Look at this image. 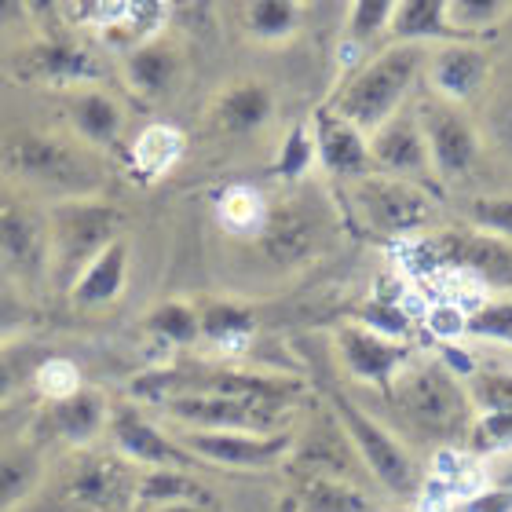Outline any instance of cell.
I'll list each match as a JSON object with an SVG mask.
<instances>
[{"mask_svg": "<svg viewBox=\"0 0 512 512\" xmlns=\"http://www.w3.org/2000/svg\"><path fill=\"white\" fill-rule=\"evenodd\" d=\"M0 180L37 202L96 198L107 191V158L66 128L11 125L0 132Z\"/></svg>", "mask_w": 512, "mask_h": 512, "instance_id": "1", "label": "cell"}, {"mask_svg": "<svg viewBox=\"0 0 512 512\" xmlns=\"http://www.w3.org/2000/svg\"><path fill=\"white\" fill-rule=\"evenodd\" d=\"M384 403L395 421V436L425 447H461L476 410L454 370L439 355H414L406 370L384 388Z\"/></svg>", "mask_w": 512, "mask_h": 512, "instance_id": "2", "label": "cell"}, {"mask_svg": "<svg viewBox=\"0 0 512 512\" xmlns=\"http://www.w3.org/2000/svg\"><path fill=\"white\" fill-rule=\"evenodd\" d=\"M341 235V216L330 194L311 180L289 183L271 198L260 235L246 242L249 253L267 275H297L330 253Z\"/></svg>", "mask_w": 512, "mask_h": 512, "instance_id": "3", "label": "cell"}, {"mask_svg": "<svg viewBox=\"0 0 512 512\" xmlns=\"http://www.w3.org/2000/svg\"><path fill=\"white\" fill-rule=\"evenodd\" d=\"M425 55V44L384 41V48H377L366 63H359L337 81L326 103L370 136L377 125H384L395 110H403L417 96V85L425 74Z\"/></svg>", "mask_w": 512, "mask_h": 512, "instance_id": "4", "label": "cell"}, {"mask_svg": "<svg viewBox=\"0 0 512 512\" xmlns=\"http://www.w3.org/2000/svg\"><path fill=\"white\" fill-rule=\"evenodd\" d=\"M308 392V381L282 370H253V366L235 363H169L150 374H139L128 384V399H147V403H165L172 395H249V399H267V403L300 406Z\"/></svg>", "mask_w": 512, "mask_h": 512, "instance_id": "5", "label": "cell"}, {"mask_svg": "<svg viewBox=\"0 0 512 512\" xmlns=\"http://www.w3.org/2000/svg\"><path fill=\"white\" fill-rule=\"evenodd\" d=\"M344 205L366 235L381 242H406L414 235H425L439 227V202L432 198V187L403 176L366 172L359 180L341 183Z\"/></svg>", "mask_w": 512, "mask_h": 512, "instance_id": "6", "label": "cell"}, {"mask_svg": "<svg viewBox=\"0 0 512 512\" xmlns=\"http://www.w3.org/2000/svg\"><path fill=\"white\" fill-rule=\"evenodd\" d=\"M121 235H125V213L103 194H96V198H66V202L48 205L52 289L66 293L70 282Z\"/></svg>", "mask_w": 512, "mask_h": 512, "instance_id": "7", "label": "cell"}, {"mask_svg": "<svg viewBox=\"0 0 512 512\" xmlns=\"http://www.w3.org/2000/svg\"><path fill=\"white\" fill-rule=\"evenodd\" d=\"M0 275L30 300L52 289L48 205L4 180H0Z\"/></svg>", "mask_w": 512, "mask_h": 512, "instance_id": "8", "label": "cell"}, {"mask_svg": "<svg viewBox=\"0 0 512 512\" xmlns=\"http://www.w3.org/2000/svg\"><path fill=\"white\" fill-rule=\"evenodd\" d=\"M322 399H326V406L337 414L348 439L355 443L366 472H370V480L381 491L395 494V498H417V491H421V472H417V461L403 439L395 436L381 417L370 414L359 399H352V395L344 392L341 384H326Z\"/></svg>", "mask_w": 512, "mask_h": 512, "instance_id": "9", "label": "cell"}, {"mask_svg": "<svg viewBox=\"0 0 512 512\" xmlns=\"http://www.w3.org/2000/svg\"><path fill=\"white\" fill-rule=\"evenodd\" d=\"M139 472L118 450H70L59 469L52 505L59 512H136Z\"/></svg>", "mask_w": 512, "mask_h": 512, "instance_id": "10", "label": "cell"}, {"mask_svg": "<svg viewBox=\"0 0 512 512\" xmlns=\"http://www.w3.org/2000/svg\"><path fill=\"white\" fill-rule=\"evenodd\" d=\"M417 121L425 132L428 161H432V176L447 187L472 180L483 161V136L480 121L472 118L465 107H454L447 99L432 96V92H417L414 96Z\"/></svg>", "mask_w": 512, "mask_h": 512, "instance_id": "11", "label": "cell"}, {"mask_svg": "<svg viewBox=\"0 0 512 512\" xmlns=\"http://www.w3.org/2000/svg\"><path fill=\"white\" fill-rule=\"evenodd\" d=\"M11 74L26 85L55 92V88L85 85V81H107V66L96 48L74 33L37 30L11 52Z\"/></svg>", "mask_w": 512, "mask_h": 512, "instance_id": "12", "label": "cell"}, {"mask_svg": "<svg viewBox=\"0 0 512 512\" xmlns=\"http://www.w3.org/2000/svg\"><path fill=\"white\" fill-rule=\"evenodd\" d=\"M180 447L198 465L235 472L282 469L293 447V428L282 432H235V428H172Z\"/></svg>", "mask_w": 512, "mask_h": 512, "instance_id": "13", "label": "cell"}, {"mask_svg": "<svg viewBox=\"0 0 512 512\" xmlns=\"http://www.w3.org/2000/svg\"><path fill=\"white\" fill-rule=\"evenodd\" d=\"M278 121V88L264 77L242 74L216 88L202 110L205 136L216 143H253Z\"/></svg>", "mask_w": 512, "mask_h": 512, "instance_id": "14", "label": "cell"}, {"mask_svg": "<svg viewBox=\"0 0 512 512\" xmlns=\"http://www.w3.org/2000/svg\"><path fill=\"white\" fill-rule=\"evenodd\" d=\"M172 428H235V432H282L293 428L297 406L249 399V395H172L161 403Z\"/></svg>", "mask_w": 512, "mask_h": 512, "instance_id": "15", "label": "cell"}, {"mask_svg": "<svg viewBox=\"0 0 512 512\" xmlns=\"http://www.w3.org/2000/svg\"><path fill=\"white\" fill-rule=\"evenodd\" d=\"M191 59H187V44L172 30L139 41L125 52H118V66L114 74L125 85L132 99H139L143 107H165L180 96L183 81H187Z\"/></svg>", "mask_w": 512, "mask_h": 512, "instance_id": "16", "label": "cell"}, {"mask_svg": "<svg viewBox=\"0 0 512 512\" xmlns=\"http://www.w3.org/2000/svg\"><path fill=\"white\" fill-rule=\"evenodd\" d=\"M286 472L330 476V480H348V483H359V487L370 483V472H366L359 450H355L344 425L337 421V414L326 403L319 410H311L304 425L293 428V447H289Z\"/></svg>", "mask_w": 512, "mask_h": 512, "instance_id": "17", "label": "cell"}, {"mask_svg": "<svg viewBox=\"0 0 512 512\" xmlns=\"http://www.w3.org/2000/svg\"><path fill=\"white\" fill-rule=\"evenodd\" d=\"M110 399L103 388L96 384H81L74 395H63V399H44L33 414L30 439L44 450H85L96 447L99 439L107 436L110 425Z\"/></svg>", "mask_w": 512, "mask_h": 512, "instance_id": "18", "label": "cell"}, {"mask_svg": "<svg viewBox=\"0 0 512 512\" xmlns=\"http://www.w3.org/2000/svg\"><path fill=\"white\" fill-rule=\"evenodd\" d=\"M494 77V52L483 41H447L432 44L425 55V74L421 85L432 96L447 99L454 107L469 110L480 103L491 88Z\"/></svg>", "mask_w": 512, "mask_h": 512, "instance_id": "19", "label": "cell"}, {"mask_svg": "<svg viewBox=\"0 0 512 512\" xmlns=\"http://www.w3.org/2000/svg\"><path fill=\"white\" fill-rule=\"evenodd\" d=\"M330 348L337 355V363L355 384H366L374 392H384L395 377L403 374L406 363L414 359V344L399 341V337H388V333H377L363 322H341L337 330L330 333Z\"/></svg>", "mask_w": 512, "mask_h": 512, "instance_id": "20", "label": "cell"}, {"mask_svg": "<svg viewBox=\"0 0 512 512\" xmlns=\"http://www.w3.org/2000/svg\"><path fill=\"white\" fill-rule=\"evenodd\" d=\"M63 118L66 132H74L81 143H88L92 150L107 154L118 150L125 139L128 110L121 103V96L114 88H107V81H85V85L55 88L48 92Z\"/></svg>", "mask_w": 512, "mask_h": 512, "instance_id": "21", "label": "cell"}, {"mask_svg": "<svg viewBox=\"0 0 512 512\" xmlns=\"http://www.w3.org/2000/svg\"><path fill=\"white\" fill-rule=\"evenodd\" d=\"M107 439L110 450H118L136 469H194L198 465L180 447V439L172 436V428L154 425L136 399H118L110 406Z\"/></svg>", "mask_w": 512, "mask_h": 512, "instance_id": "22", "label": "cell"}, {"mask_svg": "<svg viewBox=\"0 0 512 512\" xmlns=\"http://www.w3.org/2000/svg\"><path fill=\"white\" fill-rule=\"evenodd\" d=\"M231 30L256 48H286L311 30L319 0H220Z\"/></svg>", "mask_w": 512, "mask_h": 512, "instance_id": "23", "label": "cell"}, {"mask_svg": "<svg viewBox=\"0 0 512 512\" xmlns=\"http://www.w3.org/2000/svg\"><path fill=\"white\" fill-rule=\"evenodd\" d=\"M370 158H374V172H384V176H403V180H417V183L436 180L432 176V161H428L425 132H421V121H417V110H414V99L370 132Z\"/></svg>", "mask_w": 512, "mask_h": 512, "instance_id": "24", "label": "cell"}, {"mask_svg": "<svg viewBox=\"0 0 512 512\" xmlns=\"http://www.w3.org/2000/svg\"><path fill=\"white\" fill-rule=\"evenodd\" d=\"M311 132H315V154H319V169L337 183H352L366 172H374L370 158V136L363 128L341 118L330 103L311 110Z\"/></svg>", "mask_w": 512, "mask_h": 512, "instance_id": "25", "label": "cell"}, {"mask_svg": "<svg viewBox=\"0 0 512 512\" xmlns=\"http://www.w3.org/2000/svg\"><path fill=\"white\" fill-rule=\"evenodd\" d=\"M128 275H132V242H128V235H121L118 242H110V246L70 282L66 300L81 311H103L125 297Z\"/></svg>", "mask_w": 512, "mask_h": 512, "instance_id": "26", "label": "cell"}, {"mask_svg": "<svg viewBox=\"0 0 512 512\" xmlns=\"http://www.w3.org/2000/svg\"><path fill=\"white\" fill-rule=\"evenodd\" d=\"M198 304V322H202V344H209L216 355L235 359L249 348V341L260 330V315L253 304L235 297H205Z\"/></svg>", "mask_w": 512, "mask_h": 512, "instance_id": "27", "label": "cell"}, {"mask_svg": "<svg viewBox=\"0 0 512 512\" xmlns=\"http://www.w3.org/2000/svg\"><path fill=\"white\" fill-rule=\"evenodd\" d=\"M187 158V132L172 121H150L128 143V172L139 183H161Z\"/></svg>", "mask_w": 512, "mask_h": 512, "instance_id": "28", "label": "cell"}, {"mask_svg": "<svg viewBox=\"0 0 512 512\" xmlns=\"http://www.w3.org/2000/svg\"><path fill=\"white\" fill-rule=\"evenodd\" d=\"M48 483V450L30 436L0 447V512H19Z\"/></svg>", "mask_w": 512, "mask_h": 512, "instance_id": "29", "label": "cell"}, {"mask_svg": "<svg viewBox=\"0 0 512 512\" xmlns=\"http://www.w3.org/2000/svg\"><path fill=\"white\" fill-rule=\"evenodd\" d=\"M286 505L293 512H377V502L359 483L304 472H289Z\"/></svg>", "mask_w": 512, "mask_h": 512, "instance_id": "30", "label": "cell"}, {"mask_svg": "<svg viewBox=\"0 0 512 512\" xmlns=\"http://www.w3.org/2000/svg\"><path fill=\"white\" fill-rule=\"evenodd\" d=\"M384 41L392 44H447V41H465L454 22H450L447 0H399L395 15L388 22Z\"/></svg>", "mask_w": 512, "mask_h": 512, "instance_id": "31", "label": "cell"}, {"mask_svg": "<svg viewBox=\"0 0 512 512\" xmlns=\"http://www.w3.org/2000/svg\"><path fill=\"white\" fill-rule=\"evenodd\" d=\"M271 194H264L256 183H227L213 198V220L227 238L235 242H253L267 220Z\"/></svg>", "mask_w": 512, "mask_h": 512, "instance_id": "32", "label": "cell"}, {"mask_svg": "<svg viewBox=\"0 0 512 512\" xmlns=\"http://www.w3.org/2000/svg\"><path fill=\"white\" fill-rule=\"evenodd\" d=\"M48 355H52V348L33 333H22V337L0 344V410L15 403L19 395L33 392V374Z\"/></svg>", "mask_w": 512, "mask_h": 512, "instance_id": "33", "label": "cell"}, {"mask_svg": "<svg viewBox=\"0 0 512 512\" xmlns=\"http://www.w3.org/2000/svg\"><path fill=\"white\" fill-rule=\"evenodd\" d=\"M143 333L150 341L165 344V348H194L202 344V322H198V304L183 297H169L154 304V308L143 315Z\"/></svg>", "mask_w": 512, "mask_h": 512, "instance_id": "34", "label": "cell"}, {"mask_svg": "<svg viewBox=\"0 0 512 512\" xmlns=\"http://www.w3.org/2000/svg\"><path fill=\"white\" fill-rule=\"evenodd\" d=\"M172 502H209L216 505L213 491L205 487L194 469H143L136 487V509H154V505Z\"/></svg>", "mask_w": 512, "mask_h": 512, "instance_id": "35", "label": "cell"}, {"mask_svg": "<svg viewBox=\"0 0 512 512\" xmlns=\"http://www.w3.org/2000/svg\"><path fill=\"white\" fill-rule=\"evenodd\" d=\"M315 169H319L315 132H311V118H304L293 128H286V136L278 139L275 161H271V176H275L282 187H289V183L311 180V172Z\"/></svg>", "mask_w": 512, "mask_h": 512, "instance_id": "36", "label": "cell"}, {"mask_svg": "<svg viewBox=\"0 0 512 512\" xmlns=\"http://www.w3.org/2000/svg\"><path fill=\"white\" fill-rule=\"evenodd\" d=\"M169 19H172V0H128L125 19H121L103 41H107L114 52H125L132 44L150 41V37L165 33L169 30Z\"/></svg>", "mask_w": 512, "mask_h": 512, "instance_id": "37", "label": "cell"}, {"mask_svg": "<svg viewBox=\"0 0 512 512\" xmlns=\"http://www.w3.org/2000/svg\"><path fill=\"white\" fill-rule=\"evenodd\" d=\"M450 22L465 41H480L487 33L505 30L512 19V0H447Z\"/></svg>", "mask_w": 512, "mask_h": 512, "instance_id": "38", "label": "cell"}, {"mask_svg": "<svg viewBox=\"0 0 512 512\" xmlns=\"http://www.w3.org/2000/svg\"><path fill=\"white\" fill-rule=\"evenodd\" d=\"M399 0H348L344 8V41L352 48H370V44L384 41L388 22L395 15Z\"/></svg>", "mask_w": 512, "mask_h": 512, "instance_id": "39", "label": "cell"}, {"mask_svg": "<svg viewBox=\"0 0 512 512\" xmlns=\"http://www.w3.org/2000/svg\"><path fill=\"white\" fill-rule=\"evenodd\" d=\"M480 136L483 150H491L494 158L512 169V88H502L487 96L480 118Z\"/></svg>", "mask_w": 512, "mask_h": 512, "instance_id": "40", "label": "cell"}, {"mask_svg": "<svg viewBox=\"0 0 512 512\" xmlns=\"http://www.w3.org/2000/svg\"><path fill=\"white\" fill-rule=\"evenodd\" d=\"M465 392L476 414L512 410V370L509 366H472V374L465 377Z\"/></svg>", "mask_w": 512, "mask_h": 512, "instance_id": "41", "label": "cell"}, {"mask_svg": "<svg viewBox=\"0 0 512 512\" xmlns=\"http://www.w3.org/2000/svg\"><path fill=\"white\" fill-rule=\"evenodd\" d=\"M461 447L472 458H491V454H509L512 450V410H491V414H476L469 425V436Z\"/></svg>", "mask_w": 512, "mask_h": 512, "instance_id": "42", "label": "cell"}, {"mask_svg": "<svg viewBox=\"0 0 512 512\" xmlns=\"http://www.w3.org/2000/svg\"><path fill=\"white\" fill-rule=\"evenodd\" d=\"M469 337L512 348V297L509 293H505V297L480 300V304L469 311Z\"/></svg>", "mask_w": 512, "mask_h": 512, "instance_id": "43", "label": "cell"}, {"mask_svg": "<svg viewBox=\"0 0 512 512\" xmlns=\"http://www.w3.org/2000/svg\"><path fill=\"white\" fill-rule=\"evenodd\" d=\"M85 384V374H81V366L74 359H66V355H48L41 366H37V374H33V395L37 399H63V395H74L77 388Z\"/></svg>", "mask_w": 512, "mask_h": 512, "instance_id": "44", "label": "cell"}, {"mask_svg": "<svg viewBox=\"0 0 512 512\" xmlns=\"http://www.w3.org/2000/svg\"><path fill=\"white\" fill-rule=\"evenodd\" d=\"M465 220L487 235H498L512 242V194H476L465 205Z\"/></svg>", "mask_w": 512, "mask_h": 512, "instance_id": "45", "label": "cell"}, {"mask_svg": "<svg viewBox=\"0 0 512 512\" xmlns=\"http://www.w3.org/2000/svg\"><path fill=\"white\" fill-rule=\"evenodd\" d=\"M425 330L443 344H458L461 337H469V308L450 297L432 300L425 308Z\"/></svg>", "mask_w": 512, "mask_h": 512, "instance_id": "46", "label": "cell"}, {"mask_svg": "<svg viewBox=\"0 0 512 512\" xmlns=\"http://www.w3.org/2000/svg\"><path fill=\"white\" fill-rule=\"evenodd\" d=\"M33 330V304L19 286L0 275V344Z\"/></svg>", "mask_w": 512, "mask_h": 512, "instance_id": "47", "label": "cell"}, {"mask_svg": "<svg viewBox=\"0 0 512 512\" xmlns=\"http://www.w3.org/2000/svg\"><path fill=\"white\" fill-rule=\"evenodd\" d=\"M125 8L128 0H70V15H74L77 26L88 33H99V37H107L125 19Z\"/></svg>", "mask_w": 512, "mask_h": 512, "instance_id": "48", "label": "cell"}, {"mask_svg": "<svg viewBox=\"0 0 512 512\" xmlns=\"http://www.w3.org/2000/svg\"><path fill=\"white\" fill-rule=\"evenodd\" d=\"M48 11V0H0V33L15 30H41V19Z\"/></svg>", "mask_w": 512, "mask_h": 512, "instance_id": "49", "label": "cell"}, {"mask_svg": "<svg viewBox=\"0 0 512 512\" xmlns=\"http://www.w3.org/2000/svg\"><path fill=\"white\" fill-rule=\"evenodd\" d=\"M454 512H512V487H476Z\"/></svg>", "mask_w": 512, "mask_h": 512, "instance_id": "50", "label": "cell"}, {"mask_svg": "<svg viewBox=\"0 0 512 512\" xmlns=\"http://www.w3.org/2000/svg\"><path fill=\"white\" fill-rule=\"evenodd\" d=\"M220 505H209V502H172V505H154V509H143V512H216Z\"/></svg>", "mask_w": 512, "mask_h": 512, "instance_id": "51", "label": "cell"}, {"mask_svg": "<svg viewBox=\"0 0 512 512\" xmlns=\"http://www.w3.org/2000/svg\"><path fill=\"white\" fill-rule=\"evenodd\" d=\"M505 30H509V33H512V19H509V22H505Z\"/></svg>", "mask_w": 512, "mask_h": 512, "instance_id": "52", "label": "cell"}, {"mask_svg": "<svg viewBox=\"0 0 512 512\" xmlns=\"http://www.w3.org/2000/svg\"><path fill=\"white\" fill-rule=\"evenodd\" d=\"M399 512H417V509H399Z\"/></svg>", "mask_w": 512, "mask_h": 512, "instance_id": "53", "label": "cell"}]
</instances>
